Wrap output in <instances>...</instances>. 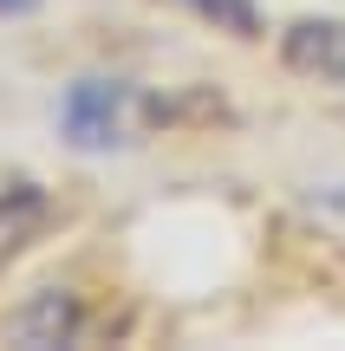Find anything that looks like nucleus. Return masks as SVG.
<instances>
[{
	"mask_svg": "<svg viewBox=\"0 0 345 351\" xmlns=\"http://www.w3.org/2000/svg\"><path fill=\"white\" fill-rule=\"evenodd\" d=\"M287 65L320 85H345V20H300L287 33Z\"/></svg>",
	"mask_w": 345,
	"mask_h": 351,
	"instance_id": "2",
	"label": "nucleus"
},
{
	"mask_svg": "<svg viewBox=\"0 0 345 351\" xmlns=\"http://www.w3.org/2000/svg\"><path fill=\"white\" fill-rule=\"evenodd\" d=\"M7 332H13V345H72L78 339V300L72 293H39L33 306H20V313L7 319Z\"/></svg>",
	"mask_w": 345,
	"mask_h": 351,
	"instance_id": "3",
	"label": "nucleus"
},
{
	"mask_svg": "<svg viewBox=\"0 0 345 351\" xmlns=\"http://www.w3.org/2000/svg\"><path fill=\"white\" fill-rule=\"evenodd\" d=\"M0 13H33V0H0Z\"/></svg>",
	"mask_w": 345,
	"mask_h": 351,
	"instance_id": "5",
	"label": "nucleus"
},
{
	"mask_svg": "<svg viewBox=\"0 0 345 351\" xmlns=\"http://www.w3.org/2000/svg\"><path fill=\"white\" fill-rule=\"evenodd\" d=\"M59 124H65V137H72L78 150H111V143H124L130 85H117V78H78V85L65 91V104H59Z\"/></svg>",
	"mask_w": 345,
	"mask_h": 351,
	"instance_id": "1",
	"label": "nucleus"
},
{
	"mask_svg": "<svg viewBox=\"0 0 345 351\" xmlns=\"http://www.w3.org/2000/svg\"><path fill=\"white\" fill-rule=\"evenodd\" d=\"M202 20H215L222 33H235V39H254L261 33V13H254V0H189Z\"/></svg>",
	"mask_w": 345,
	"mask_h": 351,
	"instance_id": "4",
	"label": "nucleus"
}]
</instances>
